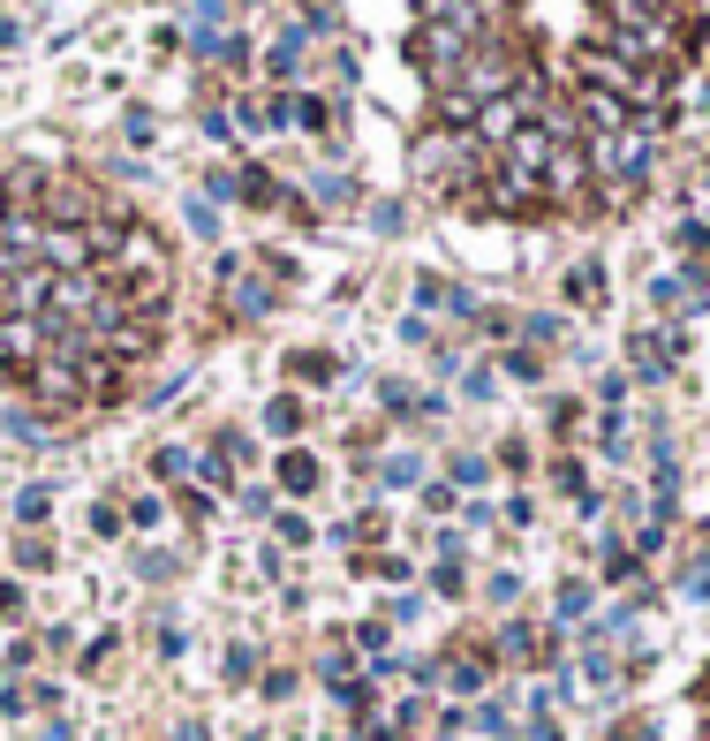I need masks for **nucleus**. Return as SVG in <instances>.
<instances>
[{"instance_id":"obj_1","label":"nucleus","mask_w":710,"mask_h":741,"mask_svg":"<svg viewBox=\"0 0 710 741\" xmlns=\"http://www.w3.org/2000/svg\"><path fill=\"white\" fill-rule=\"evenodd\" d=\"M583 76H589V84H613V91H627V99H650V91H642V76L627 69L620 53H597V45L583 53Z\"/></svg>"}]
</instances>
